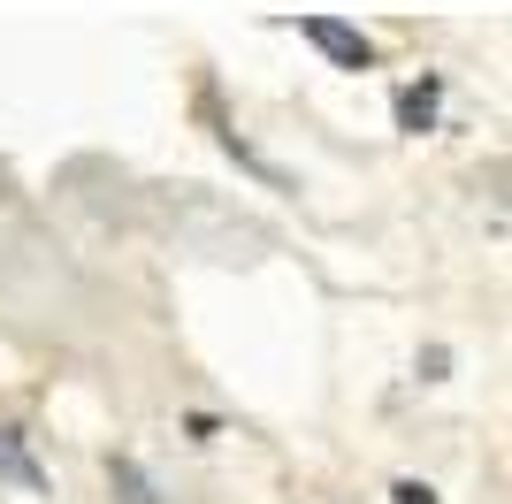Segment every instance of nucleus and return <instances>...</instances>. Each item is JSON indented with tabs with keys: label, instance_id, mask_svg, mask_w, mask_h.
<instances>
[{
	"label": "nucleus",
	"instance_id": "obj_1",
	"mask_svg": "<svg viewBox=\"0 0 512 504\" xmlns=\"http://www.w3.org/2000/svg\"><path fill=\"white\" fill-rule=\"evenodd\" d=\"M299 31H306V39H314L337 69H375V46H367L352 23H337V16H299Z\"/></svg>",
	"mask_w": 512,
	"mask_h": 504
},
{
	"label": "nucleus",
	"instance_id": "obj_2",
	"mask_svg": "<svg viewBox=\"0 0 512 504\" xmlns=\"http://www.w3.org/2000/svg\"><path fill=\"white\" fill-rule=\"evenodd\" d=\"M0 482H8V489H31V497L46 489V466L31 459V436H23V428H0Z\"/></svg>",
	"mask_w": 512,
	"mask_h": 504
},
{
	"label": "nucleus",
	"instance_id": "obj_3",
	"mask_svg": "<svg viewBox=\"0 0 512 504\" xmlns=\"http://www.w3.org/2000/svg\"><path fill=\"white\" fill-rule=\"evenodd\" d=\"M107 489H115V504H161L153 474H146L138 459H130V451H115V459H107Z\"/></svg>",
	"mask_w": 512,
	"mask_h": 504
},
{
	"label": "nucleus",
	"instance_id": "obj_4",
	"mask_svg": "<svg viewBox=\"0 0 512 504\" xmlns=\"http://www.w3.org/2000/svg\"><path fill=\"white\" fill-rule=\"evenodd\" d=\"M436 100H444V84H436V77L406 84V92H398V123H406V130H428V123H436Z\"/></svg>",
	"mask_w": 512,
	"mask_h": 504
},
{
	"label": "nucleus",
	"instance_id": "obj_5",
	"mask_svg": "<svg viewBox=\"0 0 512 504\" xmlns=\"http://www.w3.org/2000/svg\"><path fill=\"white\" fill-rule=\"evenodd\" d=\"M390 497H398V504H436V489H428V482H398Z\"/></svg>",
	"mask_w": 512,
	"mask_h": 504
}]
</instances>
